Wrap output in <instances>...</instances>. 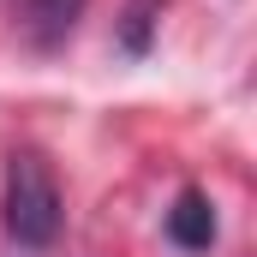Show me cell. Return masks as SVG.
<instances>
[{
    "instance_id": "obj_3",
    "label": "cell",
    "mask_w": 257,
    "mask_h": 257,
    "mask_svg": "<svg viewBox=\"0 0 257 257\" xmlns=\"http://www.w3.org/2000/svg\"><path fill=\"white\" fill-rule=\"evenodd\" d=\"M168 239H174L180 251H209V245H215V203H209V192L186 186V192L174 197V209H168Z\"/></svg>"
},
{
    "instance_id": "obj_1",
    "label": "cell",
    "mask_w": 257,
    "mask_h": 257,
    "mask_svg": "<svg viewBox=\"0 0 257 257\" xmlns=\"http://www.w3.org/2000/svg\"><path fill=\"white\" fill-rule=\"evenodd\" d=\"M0 209H6V233L18 245H30V251L54 245V233H60V186H54V174H48V162L36 150L12 156V168H6V203Z\"/></svg>"
},
{
    "instance_id": "obj_2",
    "label": "cell",
    "mask_w": 257,
    "mask_h": 257,
    "mask_svg": "<svg viewBox=\"0 0 257 257\" xmlns=\"http://www.w3.org/2000/svg\"><path fill=\"white\" fill-rule=\"evenodd\" d=\"M12 18H18L24 42L48 54V48H60L66 36L78 30V18H84V0H12Z\"/></svg>"
},
{
    "instance_id": "obj_4",
    "label": "cell",
    "mask_w": 257,
    "mask_h": 257,
    "mask_svg": "<svg viewBox=\"0 0 257 257\" xmlns=\"http://www.w3.org/2000/svg\"><path fill=\"white\" fill-rule=\"evenodd\" d=\"M162 0H132V12H126V48L132 54H144L150 48V12H156Z\"/></svg>"
}]
</instances>
